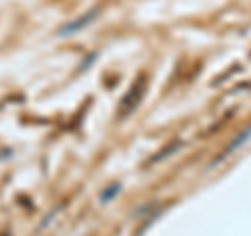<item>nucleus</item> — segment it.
<instances>
[{"label": "nucleus", "instance_id": "nucleus-1", "mask_svg": "<svg viewBox=\"0 0 251 236\" xmlns=\"http://www.w3.org/2000/svg\"><path fill=\"white\" fill-rule=\"evenodd\" d=\"M97 15H99V9H92V11H88V13H84L82 17H75L74 21L65 23V25L59 29V36H74V34H80L82 29H86L94 19H97Z\"/></svg>", "mask_w": 251, "mask_h": 236}, {"label": "nucleus", "instance_id": "nucleus-2", "mask_svg": "<svg viewBox=\"0 0 251 236\" xmlns=\"http://www.w3.org/2000/svg\"><path fill=\"white\" fill-rule=\"evenodd\" d=\"M120 192H122V184H120V182H113V184H109L103 192H100L99 201H100V203H111Z\"/></svg>", "mask_w": 251, "mask_h": 236}, {"label": "nucleus", "instance_id": "nucleus-3", "mask_svg": "<svg viewBox=\"0 0 251 236\" xmlns=\"http://www.w3.org/2000/svg\"><path fill=\"white\" fill-rule=\"evenodd\" d=\"M249 138H251V128H249V130H245V132H241V136H237V138L232 140V142H230V146H228V148H226V151L222 153V157H228L230 153H234V148H237V146H241L243 142H247Z\"/></svg>", "mask_w": 251, "mask_h": 236}]
</instances>
